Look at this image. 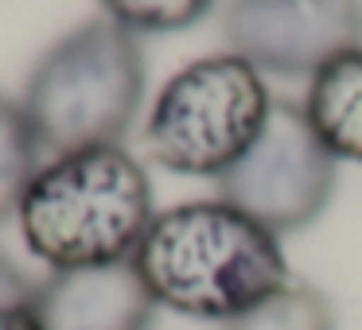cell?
<instances>
[{"label":"cell","instance_id":"cell-6","mask_svg":"<svg viewBox=\"0 0 362 330\" xmlns=\"http://www.w3.org/2000/svg\"><path fill=\"white\" fill-rule=\"evenodd\" d=\"M222 35L257 74L312 78L362 47V0H226Z\"/></svg>","mask_w":362,"mask_h":330},{"label":"cell","instance_id":"cell-11","mask_svg":"<svg viewBox=\"0 0 362 330\" xmlns=\"http://www.w3.org/2000/svg\"><path fill=\"white\" fill-rule=\"evenodd\" d=\"M214 0H102V16L121 24L125 32L141 35H172L203 24Z\"/></svg>","mask_w":362,"mask_h":330},{"label":"cell","instance_id":"cell-3","mask_svg":"<svg viewBox=\"0 0 362 330\" xmlns=\"http://www.w3.org/2000/svg\"><path fill=\"white\" fill-rule=\"evenodd\" d=\"M144 86L148 66L141 39L110 16H94L43 51L20 105L40 148L66 156L125 140L141 113Z\"/></svg>","mask_w":362,"mask_h":330},{"label":"cell","instance_id":"cell-12","mask_svg":"<svg viewBox=\"0 0 362 330\" xmlns=\"http://www.w3.org/2000/svg\"><path fill=\"white\" fill-rule=\"evenodd\" d=\"M35 288H40V280L28 276L8 252L0 249V311H4V307H32Z\"/></svg>","mask_w":362,"mask_h":330},{"label":"cell","instance_id":"cell-4","mask_svg":"<svg viewBox=\"0 0 362 330\" xmlns=\"http://www.w3.org/2000/svg\"><path fill=\"white\" fill-rule=\"evenodd\" d=\"M273 113L265 74L238 55H206L164 82L144 121V148L164 171L218 183L257 144Z\"/></svg>","mask_w":362,"mask_h":330},{"label":"cell","instance_id":"cell-13","mask_svg":"<svg viewBox=\"0 0 362 330\" xmlns=\"http://www.w3.org/2000/svg\"><path fill=\"white\" fill-rule=\"evenodd\" d=\"M0 330H43L32 307H4L0 311Z\"/></svg>","mask_w":362,"mask_h":330},{"label":"cell","instance_id":"cell-10","mask_svg":"<svg viewBox=\"0 0 362 330\" xmlns=\"http://www.w3.org/2000/svg\"><path fill=\"white\" fill-rule=\"evenodd\" d=\"M222 330H335V311L312 283H288L253 311L230 319Z\"/></svg>","mask_w":362,"mask_h":330},{"label":"cell","instance_id":"cell-5","mask_svg":"<svg viewBox=\"0 0 362 330\" xmlns=\"http://www.w3.org/2000/svg\"><path fill=\"white\" fill-rule=\"evenodd\" d=\"M335 164L304 109L296 102H273L257 144L218 179V198L276 237L300 233L331 206Z\"/></svg>","mask_w":362,"mask_h":330},{"label":"cell","instance_id":"cell-2","mask_svg":"<svg viewBox=\"0 0 362 330\" xmlns=\"http://www.w3.org/2000/svg\"><path fill=\"white\" fill-rule=\"evenodd\" d=\"M156 206L144 164L125 148H82L35 171L20 198V237L51 272L133 260Z\"/></svg>","mask_w":362,"mask_h":330},{"label":"cell","instance_id":"cell-8","mask_svg":"<svg viewBox=\"0 0 362 330\" xmlns=\"http://www.w3.org/2000/svg\"><path fill=\"white\" fill-rule=\"evenodd\" d=\"M300 109L331 156L362 164V47L320 66Z\"/></svg>","mask_w":362,"mask_h":330},{"label":"cell","instance_id":"cell-1","mask_svg":"<svg viewBox=\"0 0 362 330\" xmlns=\"http://www.w3.org/2000/svg\"><path fill=\"white\" fill-rule=\"evenodd\" d=\"M133 264L156 307L222 326L292 283L281 237L222 198L160 210Z\"/></svg>","mask_w":362,"mask_h":330},{"label":"cell","instance_id":"cell-7","mask_svg":"<svg viewBox=\"0 0 362 330\" xmlns=\"http://www.w3.org/2000/svg\"><path fill=\"white\" fill-rule=\"evenodd\" d=\"M43 330H148L156 299L133 260L47 272L32 303Z\"/></svg>","mask_w":362,"mask_h":330},{"label":"cell","instance_id":"cell-9","mask_svg":"<svg viewBox=\"0 0 362 330\" xmlns=\"http://www.w3.org/2000/svg\"><path fill=\"white\" fill-rule=\"evenodd\" d=\"M40 140L20 97L0 94V221L16 218L20 198L40 171Z\"/></svg>","mask_w":362,"mask_h":330}]
</instances>
